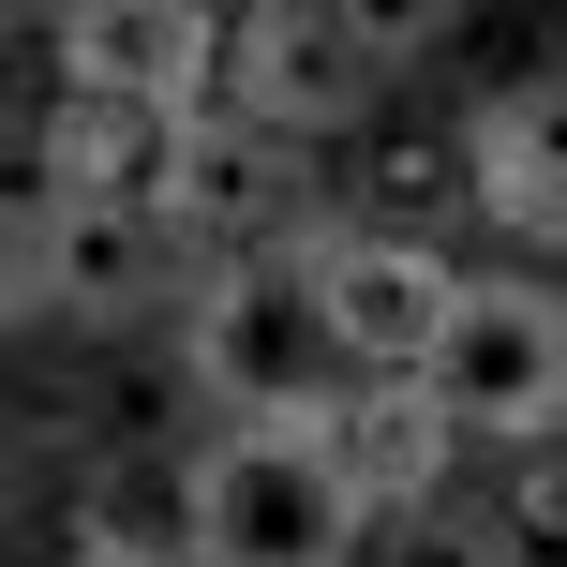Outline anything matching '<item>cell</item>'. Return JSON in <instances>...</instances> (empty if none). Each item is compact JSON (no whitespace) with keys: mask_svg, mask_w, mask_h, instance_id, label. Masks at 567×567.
Returning <instances> with one entry per match:
<instances>
[{"mask_svg":"<svg viewBox=\"0 0 567 567\" xmlns=\"http://www.w3.org/2000/svg\"><path fill=\"white\" fill-rule=\"evenodd\" d=\"M463 179H478V225H508V239H538V255H567V60L463 105Z\"/></svg>","mask_w":567,"mask_h":567,"instance_id":"9c48e42d","label":"cell"},{"mask_svg":"<svg viewBox=\"0 0 567 567\" xmlns=\"http://www.w3.org/2000/svg\"><path fill=\"white\" fill-rule=\"evenodd\" d=\"M75 567H195V449L135 433L75 478Z\"/></svg>","mask_w":567,"mask_h":567,"instance_id":"30bf717a","label":"cell"},{"mask_svg":"<svg viewBox=\"0 0 567 567\" xmlns=\"http://www.w3.org/2000/svg\"><path fill=\"white\" fill-rule=\"evenodd\" d=\"M389 75H403V16H373V0H255L225 45V120H255L284 150H329L389 105Z\"/></svg>","mask_w":567,"mask_h":567,"instance_id":"3957f363","label":"cell"},{"mask_svg":"<svg viewBox=\"0 0 567 567\" xmlns=\"http://www.w3.org/2000/svg\"><path fill=\"white\" fill-rule=\"evenodd\" d=\"M373 493L343 478L329 419H225L195 449V567H359Z\"/></svg>","mask_w":567,"mask_h":567,"instance_id":"6da1fadb","label":"cell"},{"mask_svg":"<svg viewBox=\"0 0 567 567\" xmlns=\"http://www.w3.org/2000/svg\"><path fill=\"white\" fill-rule=\"evenodd\" d=\"M329 449H343V478L373 493V523H403V508H449L463 433L433 419V389H343L329 403Z\"/></svg>","mask_w":567,"mask_h":567,"instance_id":"8fae6325","label":"cell"},{"mask_svg":"<svg viewBox=\"0 0 567 567\" xmlns=\"http://www.w3.org/2000/svg\"><path fill=\"white\" fill-rule=\"evenodd\" d=\"M359 567H508V538H493L478 508H403V523H373Z\"/></svg>","mask_w":567,"mask_h":567,"instance_id":"4fadbf2b","label":"cell"},{"mask_svg":"<svg viewBox=\"0 0 567 567\" xmlns=\"http://www.w3.org/2000/svg\"><path fill=\"white\" fill-rule=\"evenodd\" d=\"M299 284H313V313H329V343H343L359 389H419L433 343H449V313H463L449 239H389V225H313Z\"/></svg>","mask_w":567,"mask_h":567,"instance_id":"5b68a950","label":"cell"},{"mask_svg":"<svg viewBox=\"0 0 567 567\" xmlns=\"http://www.w3.org/2000/svg\"><path fill=\"white\" fill-rule=\"evenodd\" d=\"M225 45L239 16H209V0H75V16H45V60L75 105H135V120H209L225 105Z\"/></svg>","mask_w":567,"mask_h":567,"instance_id":"8992f818","label":"cell"},{"mask_svg":"<svg viewBox=\"0 0 567 567\" xmlns=\"http://www.w3.org/2000/svg\"><path fill=\"white\" fill-rule=\"evenodd\" d=\"M433 419L463 433V449H538V433H567V299L553 284H478L463 269V313L449 343H433Z\"/></svg>","mask_w":567,"mask_h":567,"instance_id":"277c9868","label":"cell"},{"mask_svg":"<svg viewBox=\"0 0 567 567\" xmlns=\"http://www.w3.org/2000/svg\"><path fill=\"white\" fill-rule=\"evenodd\" d=\"M493 538H508V567H567V433H538V449L493 463Z\"/></svg>","mask_w":567,"mask_h":567,"instance_id":"7c38bea8","label":"cell"},{"mask_svg":"<svg viewBox=\"0 0 567 567\" xmlns=\"http://www.w3.org/2000/svg\"><path fill=\"white\" fill-rule=\"evenodd\" d=\"M179 389L225 403V419H329L359 373H343L299 255H225V269H195V299H179Z\"/></svg>","mask_w":567,"mask_h":567,"instance_id":"7a4b0ae2","label":"cell"},{"mask_svg":"<svg viewBox=\"0 0 567 567\" xmlns=\"http://www.w3.org/2000/svg\"><path fill=\"white\" fill-rule=\"evenodd\" d=\"M313 179H329L313 150H284V135L209 105V120L165 135V195L150 209H165V239H195V255L225 269V255H299L313 239Z\"/></svg>","mask_w":567,"mask_h":567,"instance_id":"52a82bcc","label":"cell"},{"mask_svg":"<svg viewBox=\"0 0 567 567\" xmlns=\"http://www.w3.org/2000/svg\"><path fill=\"white\" fill-rule=\"evenodd\" d=\"M165 209H90V195H45L30 179L16 195V313H75V329H120V313H150V284H165Z\"/></svg>","mask_w":567,"mask_h":567,"instance_id":"ba28073f","label":"cell"}]
</instances>
